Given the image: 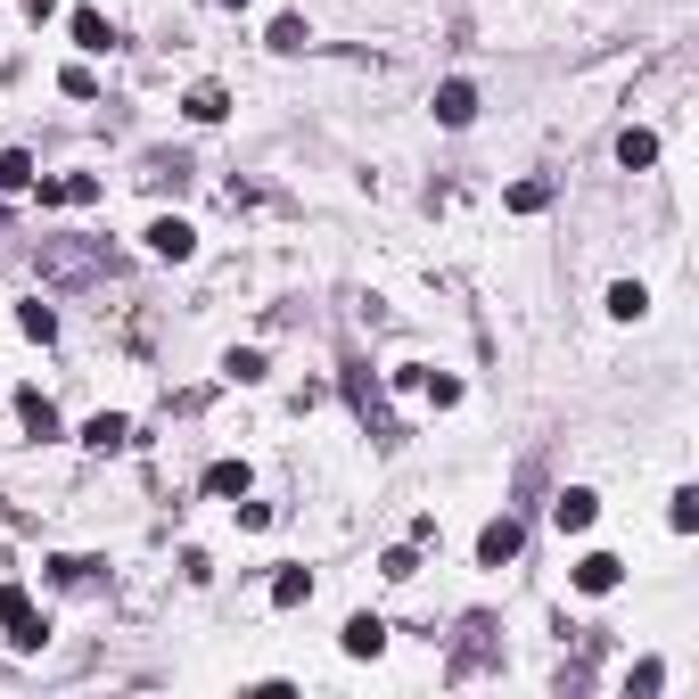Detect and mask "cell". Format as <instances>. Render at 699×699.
Segmentation results:
<instances>
[{"label": "cell", "mask_w": 699, "mask_h": 699, "mask_svg": "<svg viewBox=\"0 0 699 699\" xmlns=\"http://www.w3.org/2000/svg\"><path fill=\"white\" fill-rule=\"evenodd\" d=\"M346 395H354V412H363V420H371V436H378V444H404V420H395V412H387V395H378V378H371L363 363H354V371H346Z\"/></svg>", "instance_id": "obj_1"}, {"label": "cell", "mask_w": 699, "mask_h": 699, "mask_svg": "<svg viewBox=\"0 0 699 699\" xmlns=\"http://www.w3.org/2000/svg\"><path fill=\"white\" fill-rule=\"evenodd\" d=\"M0 626H9V642H17V650H41V633H50L26 584H0Z\"/></svg>", "instance_id": "obj_2"}, {"label": "cell", "mask_w": 699, "mask_h": 699, "mask_svg": "<svg viewBox=\"0 0 699 699\" xmlns=\"http://www.w3.org/2000/svg\"><path fill=\"white\" fill-rule=\"evenodd\" d=\"M148 256H165V264H189V256H198V230H189L181 215H157V223H148Z\"/></svg>", "instance_id": "obj_3"}, {"label": "cell", "mask_w": 699, "mask_h": 699, "mask_svg": "<svg viewBox=\"0 0 699 699\" xmlns=\"http://www.w3.org/2000/svg\"><path fill=\"white\" fill-rule=\"evenodd\" d=\"M519 543H526V526H519V519H494V526L478 535V560H485V568H511Z\"/></svg>", "instance_id": "obj_4"}, {"label": "cell", "mask_w": 699, "mask_h": 699, "mask_svg": "<svg viewBox=\"0 0 699 699\" xmlns=\"http://www.w3.org/2000/svg\"><path fill=\"white\" fill-rule=\"evenodd\" d=\"M592 519H601V502H592V494H584V485H568V494L552 502V526H560V535H584V526H592Z\"/></svg>", "instance_id": "obj_5"}, {"label": "cell", "mask_w": 699, "mask_h": 699, "mask_svg": "<svg viewBox=\"0 0 699 699\" xmlns=\"http://www.w3.org/2000/svg\"><path fill=\"white\" fill-rule=\"evenodd\" d=\"M618 577H626L618 552H584L577 560V592H618Z\"/></svg>", "instance_id": "obj_6"}, {"label": "cell", "mask_w": 699, "mask_h": 699, "mask_svg": "<svg viewBox=\"0 0 699 699\" xmlns=\"http://www.w3.org/2000/svg\"><path fill=\"white\" fill-rule=\"evenodd\" d=\"M82 444H91V453H124V444H132V420H124V412L82 420Z\"/></svg>", "instance_id": "obj_7"}, {"label": "cell", "mask_w": 699, "mask_h": 699, "mask_svg": "<svg viewBox=\"0 0 699 699\" xmlns=\"http://www.w3.org/2000/svg\"><path fill=\"white\" fill-rule=\"evenodd\" d=\"M17 420H26V436H41V444L58 436V404H50L41 387H26V395H17Z\"/></svg>", "instance_id": "obj_8"}, {"label": "cell", "mask_w": 699, "mask_h": 699, "mask_svg": "<svg viewBox=\"0 0 699 699\" xmlns=\"http://www.w3.org/2000/svg\"><path fill=\"white\" fill-rule=\"evenodd\" d=\"M470 116H478V91H470V82H444V91H436V124H444V132H461Z\"/></svg>", "instance_id": "obj_9"}, {"label": "cell", "mask_w": 699, "mask_h": 699, "mask_svg": "<svg viewBox=\"0 0 699 699\" xmlns=\"http://www.w3.org/2000/svg\"><path fill=\"white\" fill-rule=\"evenodd\" d=\"M75 50H116V26H108V17H99V9H75Z\"/></svg>", "instance_id": "obj_10"}, {"label": "cell", "mask_w": 699, "mask_h": 699, "mask_svg": "<svg viewBox=\"0 0 699 699\" xmlns=\"http://www.w3.org/2000/svg\"><path fill=\"white\" fill-rule=\"evenodd\" d=\"M618 165H626V174L659 165V132H642V124H633V132H618Z\"/></svg>", "instance_id": "obj_11"}, {"label": "cell", "mask_w": 699, "mask_h": 699, "mask_svg": "<svg viewBox=\"0 0 699 699\" xmlns=\"http://www.w3.org/2000/svg\"><path fill=\"white\" fill-rule=\"evenodd\" d=\"M387 650V626L378 618H346V659H378Z\"/></svg>", "instance_id": "obj_12"}, {"label": "cell", "mask_w": 699, "mask_h": 699, "mask_svg": "<svg viewBox=\"0 0 699 699\" xmlns=\"http://www.w3.org/2000/svg\"><path fill=\"white\" fill-rule=\"evenodd\" d=\"M181 108L198 116V124H223V116H230V91H223V82H198V91H189Z\"/></svg>", "instance_id": "obj_13"}, {"label": "cell", "mask_w": 699, "mask_h": 699, "mask_svg": "<svg viewBox=\"0 0 699 699\" xmlns=\"http://www.w3.org/2000/svg\"><path fill=\"white\" fill-rule=\"evenodd\" d=\"M206 494H215V502H239V494H247V461H215V470H206Z\"/></svg>", "instance_id": "obj_14"}, {"label": "cell", "mask_w": 699, "mask_h": 699, "mask_svg": "<svg viewBox=\"0 0 699 699\" xmlns=\"http://www.w3.org/2000/svg\"><path fill=\"white\" fill-rule=\"evenodd\" d=\"M609 313H618V322H642V313H650V288H642V280H618V288H609Z\"/></svg>", "instance_id": "obj_15"}, {"label": "cell", "mask_w": 699, "mask_h": 699, "mask_svg": "<svg viewBox=\"0 0 699 699\" xmlns=\"http://www.w3.org/2000/svg\"><path fill=\"white\" fill-rule=\"evenodd\" d=\"M17 329H26V337H41V346H50V337H58V313L41 305V296H26V305H17Z\"/></svg>", "instance_id": "obj_16"}, {"label": "cell", "mask_w": 699, "mask_h": 699, "mask_svg": "<svg viewBox=\"0 0 699 699\" xmlns=\"http://www.w3.org/2000/svg\"><path fill=\"white\" fill-rule=\"evenodd\" d=\"M272 601H280V609L313 601V568H280V577H272Z\"/></svg>", "instance_id": "obj_17"}, {"label": "cell", "mask_w": 699, "mask_h": 699, "mask_svg": "<svg viewBox=\"0 0 699 699\" xmlns=\"http://www.w3.org/2000/svg\"><path fill=\"white\" fill-rule=\"evenodd\" d=\"M461 633H470V642H461V675H470V667H485V650H494V626H485V618H470V626H461Z\"/></svg>", "instance_id": "obj_18"}, {"label": "cell", "mask_w": 699, "mask_h": 699, "mask_svg": "<svg viewBox=\"0 0 699 699\" xmlns=\"http://www.w3.org/2000/svg\"><path fill=\"white\" fill-rule=\"evenodd\" d=\"M264 41H272V50H280V58H296V50H305L313 33H305V17H280V26H272Z\"/></svg>", "instance_id": "obj_19"}, {"label": "cell", "mask_w": 699, "mask_h": 699, "mask_svg": "<svg viewBox=\"0 0 699 699\" xmlns=\"http://www.w3.org/2000/svg\"><path fill=\"white\" fill-rule=\"evenodd\" d=\"M667 526H675V535H691V526H699V494H691V485H675V502H667Z\"/></svg>", "instance_id": "obj_20"}, {"label": "cell", "mask_w": 699, "mask_h": 699, "mask_svg": "<svg viewBox=\"0 0 699 699\" xmlns=\"http://www.w3.org/2000/svg\"><path fill=\"white\" fill-rule=\"evenodd\" d=\"M378 577H387V584H412V577H420V552H412V543H395V552L378 560Z\"/></svg>", "instance_id": "obj_21"}, {"label": "cell", "mask_w": 699, "mask_h": 699, "mask_svg": "<svg viewBox=\"0 0 699 699\" xmlns=\"http://www.w3.org/2000/svg\"><path fill=\"white\" fill-rule=\"evenodd\" d=\"M511 206H519V215H543V206H552V181H519Z\"/></svg>", "instance_id": "obj_22"}, {"label": "cell", "mask_w": 699, "mask_h": 699, "mask_svg": "<svg viewBox=\"0 0 699 699\" xmlns=\"http://www.w3.org/2000/svg\"><path fill=\"white\" fill-rule=\"evenodd\" d=\"M230 378H239V387H256V378H264V354L256 346H239V354H230V363H223Z\"/></svg>", "instance_id": "obj_23"}, {"label": "cell", "mask_w": 699, "mask_h": 699, "mask_svg": "<svg viewBox=\"0 0 699 699\" xmlns=\"http://www.w3.org/2000/svg\"><path fill=\"white\" fill-rule=\"evenodd\" d=\"M33 181V157H0V189H26Z\"/></svg>", "instance_id": "obj_24"}, {"label": "cell", "mask_w": 699, "mask_h": 699, "mask_svg": "<svg viewBox=\"0 0 699 699\" xmlns=\"http://www.w3.org/2000/svg\"><path fill=\"white\" fill-rule=\"evenodd\" d=\"M58 91H67V99H91L99 82H91V67H67V75H58Z\"/></svg>", "instance_id": "obj_25"}, {"label": "cell", "mask_w": 699, "mask_h": 699, "mask_svg": "<svg viewBox=\"0 0 699 699\" xmlns=\"http://www.w3.org/2000/svg\"><path fill=\"white\" fill-rule=\"evenodd\" d=\"M99 198V174H67V206H91Z\"/></svg>", "instance_id": "obj_26"}, {"label": "cell", "mask_w": 699, "mask_h": 699, "mask_svg": "<svg viewBox=\"0 0 699 699\" xmlns=\"http://www.w3.org/2000/svg\"><path fill=\"white\" fill-rule=\"evenodd\" d=\"M17 9H26V17H50V0H17Z\"/></svg>", "instance_id": "obj_27"}, {"label": "cell", "mask_w": 699, "mask_h": 699, "mask_svg": "<svg viewBox=\"0 0 699 699\" xmlns=\"http://www.w3.org/2000/svg\"><path fill=\"white\" fill-rule=\"evenodd\" d=\"M215 9H247V0H215Z\"/></svg>", "instance_id": "obj_28"}]
</instances>
